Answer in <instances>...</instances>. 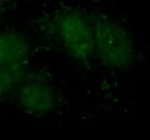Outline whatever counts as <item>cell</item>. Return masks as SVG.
<instances>
[{"label":"cell","instance_id":"1","mask_svg":"<svg viewBox=\"0 0 150 140\" xmlns=\"http://www.w3.org/2000/svg\"><path fill=\"white\" fill-rule=\"evenodd\" d=\"M95 55L103 65L114 71H123L134 63L136 49L128 31L109 16L97 13L90 16Z\"/></svg>","mask_w":150,"mask_h":140},{"label":"cell","instance_id":"2","mask_svg":"<svg viewBox=\"0 0 150 140\" xmlns=\"http://www.w3.org/2000/svg\"><path fill=\"white\" fill-rule=\"evenodd\" d=\"M31 52L25 36L17 32H0V99L16 91L26 79Z\"/></svg>","mask_w":150,"mask_h":140},{"label":"cell","instance_id":"3","mask_svg":"<svg viewBox=\"0 0 150 140\" xmlns=\"http://www.w3.org/2000/svg\"><path fill=\"white\" fill-rule=\"evenodd\" d=\"M54 29L68 55L80 64H87L95 55L90 17L70 9L54 18Z\"/></svg>","mask_w":150,"mask_h":140},{"label":"cell","instance_id":"4","mask_svg":"<svg viewBox=\"0 0 150 140\" xmlns=\"http://www.w3.org/2000/svg\"><path fill=\"white\" fill-rule=\"evenodd\" d=\"M19 106L26 113L42 115L54 111L58 104V96L54 88L47 82L26 80L16 89Z\"/></svg>","mask_w":150,"mask_h":140},{"label":"cell","instance_id":"5","mask_svg":"<svg viewBox=\"0 0 150 140\" xmlns=\"http://www.w3.org/2000/svg\"><path fill=\"white\" fill-rule=\"evenodd\" d=\"M9 1L10 0H0V13L9 5Z\"/></svg>","mask_w":150,"mask_h":140}]
</instances>
